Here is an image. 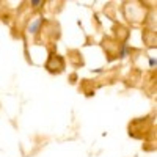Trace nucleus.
Returning a JSON list of instances; mask_svg holds the SVG:
<instances>
[{
	"label": "nucleus",
	"mask_w": 157,
	"mask_h": 157,
	"mask_svg": "<svg viewBox=\"0 0 157 157\" xmlns=\"http://www.w3.org/2000/svg\"><path fill=\"white\" fill-rule=\"evenodd\" d=\"M39 25H41V21H36V22H33V25L30 27V32H32V33H36V30H38Z\"/></svg>",
	"instance_id": "1"
},
{
	"label": "nucleus",
	"mask_w": 157,
	"mask_h": 157,
	"mask_svg": "<svg viewBox=\"0 0 157 157\" xmlns=\"http://www.w3.org/2000/svg\"><path fill=\"white\" fill-rule=\"evenodd\" d=\"M149 64H151V66H155V58H151L149 60Z\"/></svg>",
	"instance_id": "2"
},
{
	"label": "nucleus",
	"mask_w": 157,
	"mask_h": 157,
	"mask_svg": "<svg viewBox=\"0 0 157 157\" xmlns=\"http://www.w3.org/2000/svg\"><path fill=\"white\" fill-rule=\"evenodd\" d=\"M32 3H33V5L36 6V5H39V3H41V2H39V0H33V2H32Z\"/></svg>",
	"instance_id": "3"
}]
</instances>
